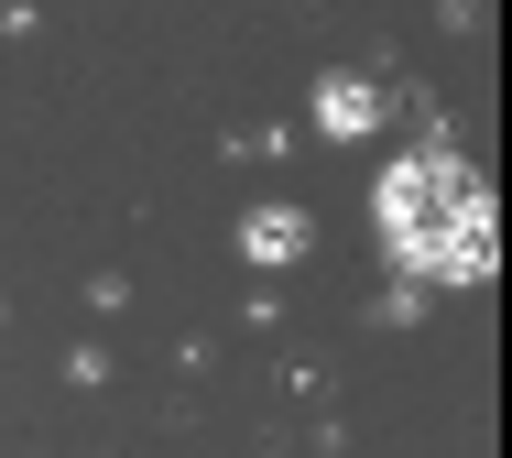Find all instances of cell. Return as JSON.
<instances>
[{"instance_id":"obj_1","label":"cell","mask_w":512,"mask_h":458,"mask_svg":"<svg viewBox=\"0 0 512 458\" xmlns=\"http://www.w3.org/2000/svg\"><path fill=\"white\" fill-rule=\"evenodd\" d=\"M382 251L414 284H491L502 262V219L480 197V175L458 164V142H414L382 175Z\"/></svg>"},{"instance_id":"obj_2","label":"cell","mask_w":512,"mask_h":458,"mask_svg":"<svg viewBox=\"0 0 512 458\" xmlns=\"http://www.w3.org/2000/svg\"><path fill=\"white\" fill-rule=\"evenodd\" d=\"M371 120H382V88H371V77H327V88H316V131H327V142H360Z\"/></svg>"},{"instance_id":"obj_3","label":"cell","mask_w":512,"mask_h":458,"mask_svg":"<svg viewBox=\"0 0 512 458\" xmlns=\"http://www.w3.org/2000/svg\"><path fill=\"white\" fill-rule=\"evenodd\" d=\"M240 251H251V262H295V251H306V208H251Z\"/></svg>"}]
</instances>
